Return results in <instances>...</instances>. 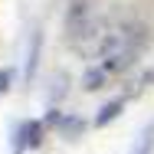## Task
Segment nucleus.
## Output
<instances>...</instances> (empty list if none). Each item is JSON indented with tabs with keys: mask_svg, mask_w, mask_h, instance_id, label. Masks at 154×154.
<instances>
[{
	"mask_svg": "<svg viewBox=\"0 0 154 154\" xmlns=\"http://www.w3.org/2000/svg\"><path fill=\"white\" fill-rule=\"evenodd\" d=\"M7 89H10V72L3 69V72H0V92H7Z\"/></svg>",
	"mask_w": 154,
	"mask_h": 154,
	"instance_id": "39448f33",
	"label": "nucleus"
},
{
	"mask_svg": "<svg viewBox=\"0 0 154 154\" xmlns=\"http://www.w3.org/2000/svg\"><path fill=\"white\" fill-rule=\"evenodd\" d=\"M122 108H125V102H122V98H115V102H108V105H102V108H98V115H95V125L102 128V125L115 122V118L122 115Z\"/></svg>",
	"mask_w": 154,
	"mask_h": 154,
	"instance_id": "f03ea898",
	"label": "nucleus"
},
{
	"mask_svg": "<svg viewBox=\"0 0 154 154\" xmlns=\"http://www.w3.org/2000/svg\"><path fill=\"white\" fill-rule=\"evenodd\" d=\"M43 141V125L39 122H23L17 131V148H39Z\"/></svg>",
	"mask_w": 154,
	"mask_h": 154,
	"instance_id": "f257e3e1",
	"label": "nucleus"
},
{
	"mask_svg": "<svg viewBox=\"0 0 154 154\" xmlns=\"http://www.w3.org/2000/svg\"><path fill=\"white\" fill-rule=\"evenodd\" d=\"M105 82H108V72H105V69H89V72L82 75V85H85L89 92H95V89H102Z\"/></svg>",
	"mask_w": 154,
	"mask_h": 154,
	"instance_id": "7ed1b4c3",
	"label": "nucleus"
},
{
	"mask_svg": "<svg viewBox=\"0 0 154 154\" xmlns=\"http://www.w3.org/2000/svg\"><path fill=\"white\" fill-rule=\"evenodd\" d=\"M151 144H154V128H144V134L138 138V148L131 154H151Z\"/></svg>",
	"mask_w": 154,
	"mask_h": 154,
	"instance_id": "20e7f679",
	"label": "nucleus"
}]
</instances>
